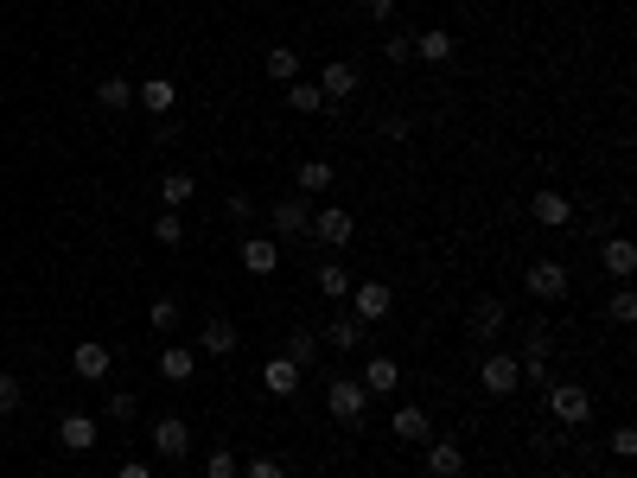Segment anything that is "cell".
Returning a JSON list of instances; mask_svg holds the SVG:
<instances>
[{"instance_id":"43","label":"cell","mask_w":637,"mask_h":478,"mask_svg":"<svg viewBox=\"0 0 637 478\" xmlns=\"http://www.w3.org/2000/svg\"><path fill=\"white\" fill-rule=\"evenodd\" d=\"M370 7V20H395V0H364Z\"/></svg>"},{"instance_id":"39","label":"cell","mask_w":637,"mask_h":478,"mask_svg":"<svg viewBox=\"0 0 637 478\" xmlns=\"http://www.w3.org/2000/svg\"><path fill=\"white\" fill-rule=\"evenodd\" d=\"M20 402H26V396H20V377H7V370H0V415H13Z\"/></svg>"},{"instance_id":"44","label":"cell","mask_w":637,"mask_h":478,"mask_svg":"<svg viewBox=\"0 0 637 478\" xmlns=\"http://www.w3.org/2000/svg\"><path fill=\"white\" fill-rule=\"evenodd\" d=\"M115 478H153V466H141V459H128V466L115 472Z\"/></svg>"},{"instance_id":"20","label":"cell","mask_w":637,"mask_h":478,"mask_svg":"<svg viewBox=\"0 0 637 478\" xmlns=\"http://www.w3.org/2000/svg\"><path fill=\"white\" fill-rule=\"evenodd\" d=\"M599 262H606V275L631 281V275H637V243H631V236H612V243L599 249Z\"/></svg>"},{"instance_id":"8","label":"cell","mask_w":637,"mask_h":478,"mask_svg":"<svg viewBox=\"0 0 637 478\" xmlns=\"http://www.w3.org/2000/svg\"><path fill=\"white\" fill-rule=\"evenodd\" d=\"M351 306H357V319L370 326V319H389V313H395V294H389L383 281H357V287H351Z\"/></svg>"},{"instance_id":"24","label":"cell","mask_w":637,"mask_h":478,"mask_svg":"<svg viewBox=\"0 0 637 478\" xmlns=\"http://www.w3.org/2000/svg\"><path fill=\"white\" fill-rule=\"evenodd\" d=\"M453 32H440V26H427V32H415V58H427V64H446L453 58Z\"/></svg>"},{"instance_id":"23","label":"cell","mask_w":637,"mask_h":478,"mask_svg":"<svg viewBox=\"0 0 637 478\" xmlns=\"http://www.w3.org/2000/svg\"><path fill=\"white\" fill-rule=\"evenodd\" d=\"M332 160H300L294 166V192H306V198H313V192H332Z\"/></svg>"},{"instance_id":"16","label":"cell","mask_w":637,"mask_h":478,"mask_svg":"<svg viewBox=\"0 0 637 478\" xmlns=\"http://www.w3.org/2000/svg\"><path fill=\"white\" fill-rule=\"evenodd\" d=\"M134 102H141L147 115H166L172 102H179V83H172V77H147V83H134Z\"/></svg>"},{"instance_id":"18","label":"cell","mask_w":637,"mask_h":478,"mask_svg":"<svg viewBox=\"0 0 637 478\" xmlns=\"http://www.w3.org/2000/svg\"><path fill=\"white\" fill-rule=\"evenodd\" d=\"M529 294L536 300H567V268L561 262H536L529 268Z\"/></svg>"},{"instance_id":"19","label":"cell","mask_w":637,"mask_h":478,"mask_svg":"<svg viewBox=\"0 0 637 478\" xmlns=\"http://www.w3.org/2000/svg\"><path fill=\"white\" fill-rule=\"evenodd\" d=\"M58 447H64V453H90V447H96V421H90V415H64V421H58Z\"/></svg>"},{"instance_id":"11","label":"cell","mask_w":637,"mask_h":478,"mask_svg":"<svg viewBox=\"0 0 637 478\" xmlns=\"http://www.w3.org/2000/svg\"><path fill=\"white\" fill-rule=\"evenodd\" d=\"M319 90H325V102H351L357 90H364V77H357V64H325Z\"/></svg>"},{"instance_id":"25","label":"cell","mask_w":637,"mask_h":478,"mask_svg":"<svg viewBox=\"0 0 637 478\" xmlns=\"http://www.w3.org/2000/svg\"><path fill=\"white\" fill-rule=\"evenodd\" d=\"M192 370H198V351H192V345H166V351H160V377H166V383H185Z\"/></svg>"},{"instance_id":"42","label":"cell","mask_w":637,"mask_h":478,"mask_svg":"<svg viewBox=\"0 0 637 478\" xmlns=\"http://www.w3.org/2000/svg\"><path fill=\"white\" fill-rule=\"evenodd\" d=\"M230 217H236V224H249V217H255V198H249V192H230Z\"/></svg>"},{"instance_id":"40","label":"cell","mask_w":637,"mask_h":478,"mask_svg":"<svg viewBox=\"0 0 637 478\" xmlns=\"http://www.w3.org/2000/svg\"><path fill=\"white\" fill-rule=\"evenodd\" d=\"M109 421H134V396H128V389H115V396H109Z\"/></svg>"},{"instance_id":"6","label":"cell","mask_w":637,"mask_h":478,"mask_svg":"<svg viewBox=\"0 0 637 478\" xmlns=\"http://www.w3.org/2000/svg\"><path fill=\"white\" fill-rule=\"evenodd\" d=\"M306 236H319L325 249H344L357 236V224H351V211H344V204H325V211H313V230Z\"/></svg>"},{"instance_id":"33","label":"cell","mask_w":637,"mask_h":478,"mask_svg":"<svg viewBox=\"0 0 637 478\" xmlns=\"http://www.w3.org/2000/svg\"><path fill=\"white\" fill-rule=\"evenodd\" d=\"M153 243H166V249H179V243H185L179 211H160V217H153Z\"/></svg>"},{"instance_id":"32","label":"cell","mask_w":637,"mask_h":478,"mask_svg":"<svg viewBox=\"0 0 637 478\" xmlns=\"http://www.w3.org/2000/svg\"><path fill=\"white\" fill-rule=\"evenodd\" d=\"M204 478H243V459H236L230 447H211L204 453Z\"/></svg>"},{"instance_id":"34","label":"cell","mask_w":637,"mask_h":478,"mask_svg":"<svg viewBox=\"0 0 637 478\" xmlns=\"http://www.w3.org/2000/svg\"><path fill=\"white\" fill-rule=\"evenodd\" d=\"M281 357H294V364L306 370V364H313V357H319V338H313V332H300V326H294V338H287V351H281Z\"/></svg>"},{"instance_id":"38","label":"cell","mask_w":637,"mask_h":478,"mask_svg":"<svg viewBox=\"0 0 637 478\" xmlns=\"http://www.w3.org/2000/svg\"><path fill=\"white\" fill-rule=\"evenodd\" d=\"M612 319H618V326H631V319H637V294H631L625 281H618V294H612Z\"/></svg>"},{"instance_id":"45","label":"cell","mask_w":637,"mask_h":478,"mask_svg":"<svg viewBox=\"0 0 637 478\" xmlns=\"http://www.w3.org/2000/svg\"><path fill=\"white\" fill-rule=\"evenodd\" d=\"M548 478H567V472H548Z\"/></svg>"},{"instance_id":"31","label":"cell","mask_w":637,"mask_h":478,"mask_svg":"<svg viewBox=\"0 0 637 478\" xmlns=\"http://www.w3.org/2000/svg\"><path fill=\"white\" fill-rule=\"evenodd\" d=\"M268 77H274V83H294V77H300V51H294V45H274V51H268Z\"/></svg>"},{"instance_id":"41","label":"cell","mask_w":637,"mask_h":478,"mask_svg":"<svg viewBox=\"0 0 637 478\" xmlns=\"http://www.w3.org/2000/svg\"><path fill=\"white\" fill-rule=\"evenodd\" d=\"M612 453H618V459H637V428H618V434H612Z\"/></svg>"},{"instance_id":"29","label":"cell","mask_w":637,"mask_h":478,"mask_svg":"<svg viewBox=\"0 0 637 478\" xmlns=\"http://www.w3.org/2000/svg\"><path fill=\"white\" fill-rule=\"evenodd\" d=\"M287 109H294V115H319V109H325V90H319V83H300V77H294V90H287Z\"/></svg>"},{"instance_id":"22","label":"cell","mask_w":637,"mask_h":478,"mask_svg":"<svg viewBox=\"0 0 637 478\" xmlns=\"http://www.w3.org/2000/svg\"><path fill=\"white\" fill-rule=\"evenodd\" d=\"M427 434H434V421H427V408H395V440H408V447H427Z\"/></svg>"},{"instance_id":"37","label":"cell","mask_w":637,"mask_h":478,"mask_svg":"<svg viewBox=\"0 0 637 478\" xmlns=\"http://www.w3.org/2000/svg\"><path fill=\"white\" fill-rule=\"evenodd\" d=\"M383 58H389V64H408V58H415V32H395V39H383Z\"/></svg>"},{"instance_id":"12","label":"cell","mask_w":637,"mask_h":478,"mask_svg":"<svg viewBox=\"0 0 637 478\" xmlns=\"http://www.w3.org/2000/svg\"><path fill=\"white\" fill-rule=\"evenodd\" d=\"M427 478H466V447L459 440H434L427 447Z\"/></svg>"},{"instance_id":"7","label":"cell","mask_w":637,"mask_h":478,"mask_svg":"<svg viewBox=\"0 0 637 478\" xmlns=\"http://www.w3.org/2000/svg\"><path fill=\"white\" fill-rule=\"evenodd\" d=\"M548 357H555V338H548V326H529V345H523V357H516V370H523L529 383H542V377H548Z\"/></svg>"},{"instance_id":"28","label":"cell","mask_w":637,"mask_h":478,"mask_svg":"<svg viewBox=\"0 0 637 478\" xmlns=\"http://www.w3.org/2000/svg\"><path fill=\"white\" fill-rule=\"evenodd\" d=\"M96 102H102L109 115H115V109H134V83H128V77H102V83H96Z\"/></svg>"},{"instance_id":"2","label":"cell","mask_w":637,"mask_h":478,"mask_svg":"<svg viewBox=\"0 0 637 478\" xmlns=\"http://www.w3.org/2000/svg\"><path fill=\"white\" fill-rule=\"evenodd\" d=\"M325 408H332L344 428H357V421H364V408H370V389L357 383V377H332V383H325Z\"/></svg>"},{"instance_id":"13","label":"cell","mask_w":637,"mask_h":478,"mask_svg":"<svg viewBox=\"0 0 637 478\" xmlns=\"http://www.w3.org/2000/svg\"><path fill=\"white\" fill-rule=\"evenodd\" d=\"M529 211H536V224H542V230L574 224V198H567V192H536V198H529Z\"/></svg>"},{"instance_id":"35","label":"cell","mask_w":637,"mask_h":478,"mask_svg":"<svg viewBox=\"0 0 637 478\" xmlns=\"http://www.w3.org/2000/svg\"><path fill=\"white\" fill-rule=\"evenodd\" d=\"M243 478H287V466L274 453H255V459H243Z\"/></svg>"},{"instance_id":"26","label":"cell","mask_w":637,"mask_h":478,"mask_svg":"<svg viewBox=\"0 0 637 478\" xmlns=\"http://www.w3.org/2000/svg\"><path fill=\"white\" fill-rule=\"evenodd\" d=\"M192 192H198L192 173H166V179H160V204H166V211H185V204H192Z\"/></svg>"},{"instance_id":"3","label":"cell","mask_w":637,"mask_h":478,"mask_svg":"<svg viewBox=\"0 0 637 478\" xmlns=\"http://www.w3.org/2000/svg\"><path fill=\"white\" fill-rule=\"evenodd\" d=\"M548 415H555L561 428H587V421H593V396L580 383H555V389H548Z\"/></svg>"},{"instance_id":"1","label":"cell","mask_w":637,"mask_h":478,"mask_svg":"<svg viewBox=\"0 0 637 478\" xmlns=\"http://www.w3.org/2000/svg\"><path fill=\"white\" fill-rule=\"evenodd\" d=\"M268 224H274V243H287V236H306V230H313V198H306V192L274 198Z\"/></svg>"},{"instance_id":"14","label":"cell","mask_w":637,"mask_h":478,"mask_svg":"<svg viewBox=\"0 0 637 478\" xmlns=\"http://www.w3.org/2000/svg\"><path fill=\"white\" fill-rule=\"evenodd\" d=\"M236 345H243V338H236V326H230L223 313H217V319H204V326H198V351H204V357H230Z\"/></svg>"},{"instance_id":"10","label":"cell","mask_w":637,"mask_h":478,"mask_svg":"<svg viewBox=\"0 0 637 478\" xmlns=\"http://www.w3.org/2000/svg\"><path fill=\"white\" fill-rule=\"evenodd\" d=\"M71 370H77L83 383H109L115 351H109V345H77V351H71Z\"/></svg>"},{"instance_id":"4","label":"cell","mask_w":637,"mask_h":478,"mask_svg":"<svg viewBox=\"0 0 637 478\" xmlns=\"http://www.w3.org/2000/svg\"><path fill=\"white\" fill-rule=\"evenodd\" d=\"M478 383H485V396H516V389H523V370H516L510 351H491L485 364H478Z\"/></svg>"},{"instance_id":"36","label":"cell","mask_w":637,"mask_h":478,"mask_svg":"<svg viewBox=\"0 0 637 478\" xmlns=\"http://www.w3.org/2000/svg\"><path fill=\"white\" fill-rule=\"evenodd\" d=\"M147 319H153V332H172V326H179V300H153Z\"/></svg>"},{"instance_id":"21","label":"cell","mask_w":637,"mask_h":478,"mask_svg":"<svg viewBox=\"0 0 637 478\" xmlns=\"http://www.w3.org/2000/svg\"><path fill=\"white\" fill-rule=\"evenodd\" d=\"M504 326H510V306L497 300V294H485V300L472 306V332H478V338H497Z\"/></svg>"},{"instance_id":"15","label":"cell","mask_w":637,"mask_h":478,"mask_svg":"<svg viewBox=\"0 0 637 478\" xmlns=\"http://www.w3.org/2000/svg\"><path fill=\"white\" fill-rule=\"evenodd\" d=\"M300 377H306V370L294 364V357H268L262 389H268V396H300Z\"/></svg>"},{"instance_id":"9","label":"cell","mask_w":637,"mask_h":478,"mask_svg":"<svg viewBox=\"0 0 637 478\" xmlns=\"http://www.w3.org/2000/svg\"><path fill=\"white\" fill-rule=\"evenodd\" d=\"M243 268L255 281H268L274 268H281V243H274V236H243Z\"/></svg>"},{"instance_id":"5","label":"cell","mask_w":637,"mask_h":478,"mask_svg":"<svg viewBox=\"0 0 637 478\" xmlns=\"http://www.w3.org/2000/svg\"><path fill=\"white\" fill-rule=\"evenodd\" d=\"M153 453H160V459H185V453H192V421H185V415H160V421H153Z\"/></svg>"},{"instance_id":"27","label":"cell","mask_w":637,"mask_h":478,"mask_svg":"<svg viewBox=\"0 0 637 478\" xmlns=\"http://www.w3.org/2000/svg\"><path fill=\"white\" fill-rule=\"evenodd\" d=\"M325 345L357 351V345H364V319H357V313H338V319H332V332H325Z\"/></svg>"},{"instance_id":"30","label":"cell","mask_w":637,"mask_h":478,"mask_svg":"<svg viewBox=\"0 0 637 478\" xmlns=\"http://www.w3.org/2000/svg\"><path fill=\"white\" fill-rule=\"evenodd\" d=\"M313 281H319V294H332V300H351V287H357L351 275H344V262H325Z\"/></svg>"},{"instance_id":"17","label":"cell","mask_w":637,"mask_h":478,"mask_svg":"<svg viewBox=\"0 0 637 478\" xmlns=\"http://www.w3.org/2000/svg\"><path fill=\"white\" fill-rule=\"evenodd\" d=\"M357 383H364V389H370V396H389V389H395V383H402V364H395V357H389V351H376V357H370V364H364V377H357Z\"/></svg>"}]
</instances>
